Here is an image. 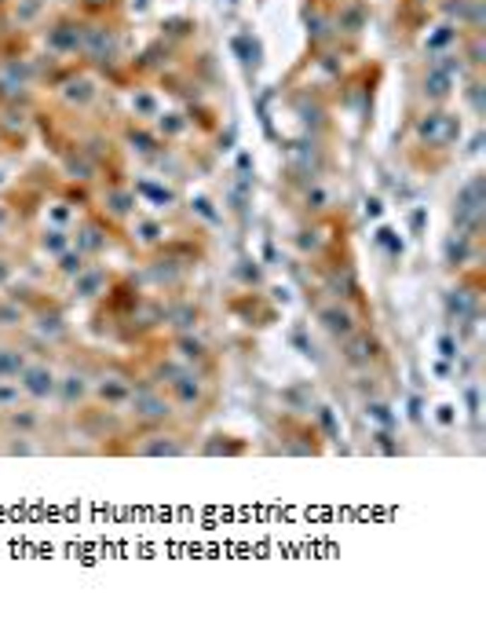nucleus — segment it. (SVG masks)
I'll return each instance as SVG.
<instances>
[{
  "label": "nucleus",
  "mask_w": 486,
  "mask_h": 640,
  "mask_svg": "<svg viewBox=\"0 0 486 640\" xmlns=\"http://www.w3.org/2000/svg\"><path fill=\"white\" fill-rule=\"evenodd\" d=\"M132 454H139V458H179V454H186V443L179 432H168L165 424H158V429H146L139 436V443H132Z\"/></svg>",
  "instance_id": "nucleus-8"
},
{
  "label": "nucleus",
  "mask_w": 486,
  "mask_h": 640,
  "mask_svg": "<svg viewBox=\"0 0 486 640\" xmlns=\"http://www.w3.org/2000/svg\"><path fill=\"white\" fill-rule=\"evenodd\" d=\"M366 212H369V216H380V202H377V198L366 202Z\"/></svg>",
  "instance_id": "nucleus-47"
},
{
  "label": "nucleus",
  "mask_w": 486,
  "mask_h": 640,
  "mask_svg": "<svg viewBox=\"0 0 486 640\" xmlns=\"http://www.w3.org/2000/svg\"><path fill=\"white\" fill-rule=\"evenodd\" d=\"M450 84H454V74H450V70L432 66V70H428V77H425V95H432V99H442V95L450 92Z\"/></svg>",
  "instance_id": "nucleus-27"
},
{
  "label": "nucleus",
  "mask_w": 486,
  "mask_h": 640,
  "mask_svg": "<svg viewBox=\"0 0 486 640\" xmlns=\"http://www.w3.org/2000/svg\"><path fill=\"white\" fill-rule=\"evenodd\" d=\"M23 402H26V395L18 388V380H0V414L23 407Z\"/></svg>",
  "instance_id": "nucleus-30"
},
{
  "label": "nucleus",
  "mask_w": 486,
  "mask_h": 640,
  "mask_svg": "<svg viewBox=\"0 0 486 640\" xmlns=\"http://www.w3.org/2000/svg\"><path fill=\"white\" fill-rule=\"evenodd\" d=\"M366 417L377 424V429H391V432L398 429V414H395L380 395H369V399H366Z\"/></svg>",
  "instance_id": "nucleus-23"
},
{
  "label": "nucleus",
  "mask_w": 486,
  "mask_h": 640,
  "mask_svg": "<svg viewBox=\"0 0 486 640\" xmlns=\"http://www.w3.org/2000/svg\"><path fill=\"white\" fill-rule=\"evenodd\" d=\"M15 274H18V267L11 264V256L0 252V289H11V286H15Z\"/></svg>",
  "instance_id": "nucleus-37"
},
{
  "label": "nucleus",
  "mask_w": 486,
  "mask_h": 640,
  "mask_svg": "<svg viewBox=\"0 0 486 640\" xmlns=\"http://www.w3.org/2000/svg\"><path fill=\"white\" fill-rule=\"evenodd\" d=\"M70 220H73V212H70L66 205H55V209L48 212V223H52V227H62V231H70Z\"/></svg>",
  "instance_id": "nucleus-38"
},
{
  "label": "nucleus",
  "mask_w": 486,
  "mask_h": 640,
  "mask_svg": "<svg viewBox=\"0 0 486 640\" xmlns=\"http://www.w3.org/2000/svg\"><path fill=\"white\" fill-rule=\"evenodd\" d=\"M314 421H319V429L326 432V439H340V421H336L333 407L319 402V407H314Z\"/></svg>",
  "instance_id": "nucleus-31"
},
{
  "label": "nucleus",
  "mask_w": 486,
  "mask_h": 640,
  "mask_svg": "<svg viewBox=\"0 0 486 640\" xmlns=\"http://www.w3.org/2000/svg\"><path fill=\"white\" fill-rule=\"evenodd\" d=\"M468 245H472V238H468V234H461V231L446 242V267L450 271H461L464 264H468Z\"/></svg>",
  "instance_id": "nucleus-26"
},
{
  "label": "nucleus",
  "mask_w": 486,
  "mask_h": 640,
  "mask_svg": "<svg viewBox=\"0 0 486 640\" xmlns=\"http://www.w3.org/2000/svg\"><path fill=\"white\" fill-rule=\"evenodd\" d=\"M4 223H8V209H4V205H0V227H4Z\"/></svg>",
  "instance_id": "nucleus-48"
},
{
  "label": "nucleus",
  "mask_w": 486,
  "mask_h": 640,
  "mask_svg": "<svg viewBox=\"0 0 486 640\" xmlns=\"http://www.w3.org/2000/svg\"><path fill=\"white\" fill-rule=\"evenodd\" d=\"M454 37H457V33H454V26H442V33H435V37L428 40V48L435 52V48H442V45H450Z\"/></svg>",
  "instance_id": "nucleus-43"
},
{
  "label": "nucleus",
  "mask_w": 486,
  "mask_h": 640,
  "mask_svg": "<svg viewBox=\"0 0 486 640\" xmlns=\"http://www.w3.org/2000/svg\"><path fill=\"white\" fill-rule=\"evenodd\" d=\"M132 238H136L139 245H146V249L161 245V242H165V220H158V216H143V220H136Z\"/></svg>",
  "instance_id": "nucleus-22"
},
{
  "label": "nucleus",
  "mask_w": 486,
  "mask_h": 640,
  "mask_svg": "<svg viewBox=\"0 0 486 640\" xmlns=\"http://www.w3.org/2000/svg\"><path fill=\"white\" fill-rule=\"evenodd\" d=\"M479 311V293L468 289V286H454L446 293V315L457 318V322H472Z\"/></svg>",
  "instance_id": "nucleus-15"
},
{
  "label": "nucleus",
  "mask_w": 486,
  "mask_h": 640,
  "mask_svg": "<svg viewBox=\"0 0 486 640\" xmlns=\"http://www.w3.org/2000/svg\"><path fill=\"white\" fill-rule=\"evenodd\" d=\"M30 308L18 304L15 296H0V330H26Z\"/></svg>",
  "instance_id": "nucleus-20"
},
{
  "label": "nucleus",
  "mask_w": 486,
  "mask_h": 640,
  "mask_svg": "<svg viewBox=\"0 0 486 640\" xmlns=\"http://www.w3.org/2000/svg\"><path fill=\"white\" fill-rule=\"evenodd\" d=\"M40 410L33 407V402H23V407H15V410H8V414H0V424L4 429H11V432H18V436H30L33 439V432L40 429Z\"/></svg>",
  "instance_id": "nucleus-16"
},
{
  "label": "nucleus",
  "mask_w": 486,
  "mask_h": 640,
  "mask_svg": "<svg viewBox=\"0 0 486 640\" xmlns=\"http://www.w3.org/2000/svg\"><path fill=\"white\" fill-rule=\"evenodd\" d=\"M66 95H70V99H73V103H88V99H92V95H95V92H92V84H88V81H73V84H70V92H66Z\"/></svg>",
  "instance_id": "nucleus-41"
},
{
  "label": "nucleus",
  "mask_w": 486,
  "mask_h": 640,
  "mask_svg": "<svg viewBox=\"0 0 486 640\" xmlns=\"http://www.w3.org/2000/svg\"><path fill=\"white\" fill-rule=\"evenodd\" d=\"M110 267L107 264H84L70 279V301L77 304H95L110 293Z\"/></svg>",
  "instance_id": "nucleus-6"
},
{
  "label": "nucleus",
  "mask_w": 486,
  "mask_h": 640,
  "mask_svg": "<svg viewBox=\"0 0 486 640\" xmlns=\"http://www.w3.org/2000/svg\"><path fill=\"white\" fill-rule=\"evenodd\" d=\"M132 388H136V380L129 373L102 370V373L92 377V399L88 402H95V407H102V410H124L129 399H132Z\"/></svg>",
  "instance_id": "nucleus-3"
},
{
  "label": "nucleus",
  "mask_w": 486,
  "mask_h": 640,
  "mask_svg": "<svg viewBox=\"0 0 486 640\" xmlns=\"http://www.w3.org/2000/svg\"><path fill=\"white\" fill-rule=\"evenodd\" d=\"M482 205H486L482 180L475 176L472 183L461 187V194H457V202H454V227H457L461 234H468V238H475L479 220H482Z\"/></svg>",
  "instance_id": "nucleus-5"
},
{
  "label": "nucleus",
  "mask_w": 486,
  "mask_h": 640,
  "mask_svg": "<svg viewBox=\"0 0 486 640\" xmlns=\"http://www.w3.org/2000/svg\"><path fill=\"white\" fill-rule=\"evenodd\" d=\"M92 399V373L88 370H59V388H55V402L62 410H81L84 402Z\"/></svg>",
  "instance_id": "nucleus-9"
},
{
  "label": "nucleus",
  "mask_w": 486,
  "mask_h": 640,
  "mask_svg": "<svg viewBox=\"0 0 486 640\" xmlns=\"http://www.w3.org/2000/svg\"><path fill=\"white\" fill-rule=\"evenodd\" d=\"M377 245H384L391 256H403V238H395L391 227H380V231H377Z\"/></svg>",
  "instance_id": "nucleus-35"
},
{
  "label": "nucleus",
  "mask_w": 486,
  "mask_h": 640,
  "mask_svg": "<svg viewBox=\"0 0 486 640\" xmlns=\"http://www.w3.org/2000/svg\"><path fill=\"white\" fill-rule=\"evenodd\" d=\"M165 395L172 399L176 410H201L205 414V402H208V392H205V380L198 370H186L179 373L176 380L165 384Z\"/></svg>",
  "instance_id": "nucleus-7"
},
{
  "label": "nucleus",
  "mask_w": 486,
  "mask_h": 640,
  "mask_svg": "<svg viewBox=\"0 0 486 640\" xmlns=\"http://www.w3.org/2000/svg\"><path fill=\"white\" fill-rule=\"evenodd\" d=\"M235 279H238L242 286H249V289H252V286L260 289V286H263V267H260V260H249V256H245V260H238V264H235Z\"/></svg>",
  "instance_id": "nucleus-29"
},
{
  "label": "nucleus",
  "mask_w": 486,
  "mask_h": 640,
  "mask_svg": "<svg viewBox=\"0 0 486 640\" xmlns=\"http://www.w3.org/2000/svg\"><path fill=\"white\" fill-rule=\"evenodd\" d=\"M340 355H344L348 366H355V370H369L373 362L384 359V348H380V340H377L369 330H355L351 337L340 340Z\"/></svg>",
  "instance_id": "nucleus-10"
},
{
  "label": "nucleus",
  "mask_w": 486,
  "mask_h": 640,
  "mask_svg": "<svg viewBox=\"0 0 486 640\" xmlns=\"http://www.w3.org/2000/svg\"><path fill=\"white\" fill-rule=\"evenodd\" d=\"M84 264H88V256H84L81 249H73V245H70L66 252H62V256H55V271H59V274H62V279H66V282L73 279V274H77V271H81Z\"/></svg>",
  "instance_id": "nucleus-28"
},
{
  "label": "nucleus",
  "mask_w": 486,
  "mask_h": 640,
  "mask_svg": "<svg viewBox=\"0 0 486 640\" xmlns=\"http://www.w3.org/2000/svg\"><path fill=\"white\" fill-rule=\"evenodd\" d=\"M391 439H395L391 429H377V432H373V443H377L380 454H398V443H391Z\"/></svg>",
  "instance_id": "nucleus-36"
},
{
  "label": "nucleus",
  "mask_w": 486,
  "mask_h": 640,
  "mask_svg": "<svg viewBox=\"0 0 486 640\" xmlns=\"http://www.w3.org/2000/svg\"><path fill=\"white\" fill-rule=\"evenodd\" d=\"M4 183H8V173H4V168H0V187H4Z\"/></svg>",
  "instance_id": "nucleus-49"
},
{
  "label": "nucleus",
  "mask_w": 486,
  "mask_h": 640,
  "mask_svg": "<svg viewBox=\"0 0 486 640\" xmlns=\"http://www.w3.org/2000/svg\"><path fill=\"white\" fill-rule=\"evenodd\" d=\"M274 304H289V289H285V286L274 289Z\"/></svg>",
  "instance_id": "nucleus-46"
},
{
  "label": "nucleus",
  "mask_w": 486,
  "mask_h": 640,
  "mask_svg": "<svg viewBox=\"0 0 486 640\" xmlns=\"http://www.w3.org/2000/svg\"><path fill=\"white\" fill-rule=\"evenodd\" d=\"M420 407H425V399H420V395H413V399H410V421H417V424L425 421V414H420Z\"/></svg>",
  "instance_id": "nucleus-44"
},
{
  "label": "nucleus",
  "mask_w": 486,
  "mask_h": 640,
  "mask_svg": "<svg viewBox=\"0 0 486 640\" xmlns=\"http://www.w3.org/2000/svg\"><path fill=\"white\" fill-rule=\"evenodd\" d=\"M190 209H194L201 220H208L213 227H220V223H223V216H220V212L213 209V202H208V198H194V202H190Z\"/></svg>",
  "instance_id": "nucleus-34"
},
{
  "label": "nucleus",
  "mask_w": 486,
  "mask_h": 640,
  "mask_svg": "<svg viewBox=\"0 0 486 640\" xmlns=\"http://www.w3.org/2000/svg\"><path fill=\"white\" fill-rule=\"evenodd\" d=\"M420 136L435 146H450L457 136H461V121L454 114H425L420 121Z\"/></svg>",
  "instance_id": "nucleus-13"
},
{
  "label": "nucleus",
  "mask_w": 486,
  "mask_h": 640,
  "mask_svg": "<svg viewBox=\"0 0 486 640\" xmlns=\"http://www.w3.org/2000/svg\"><path fill=\"white\" fill-rule=\"evenodd\" d=\"M26 330L33 333V340H37L40 348H55V344H62V340L70 337L66 315H62V308H55V304L30 308V322H26Z\"/></svg>",
  "instance_id": "nucleus-4"
},
{
  "label": "nucleus",
  "mask_w": 486,
  "mask_h": 640,
  "mask_svg": "<svg viewBox=\"0 0 486 640\" xmlns=\"http://www.w3.org/2000/svg\"><path fill=\"white\" fill-rule=\"evenodd\" d=\"M30 362V351L15 340H0V380H15Z\"/></svg>",
  "instance_id": "nucleus-18"
},
{
  "label": "nucleus",
  "mask_w": 486,
  "mask_h": 640,
  "mask_svg": "<svg viewBox=\"0 0 486 640\" xmlns=\"http://www.w3.org/2000/svg\"><path fill=\"white\" fill-rule=\"evenodd\" d=\"M205 454H245V443H205Z\"/></svg>",
  "instance_id": "nucleus-39"
},
{
  "label": "nucleus",
  "mask_w": 486,
  "mask_h": 640,
  "mask_svg": "<svg viewBox=\"0 0 486 640\" xmlns=\"http://www.w3.org/2000/svg\"><path fill=\"white\" fill-rule=\"evenodd\" d=\"M18 388H23L26 402H33V407H45V402H55V388H59V370L55 362L48 359H33L23 366V373L15 377Z\"/></svg>",
  "instance_id": "nucleus-2"
},
{
  "label": "nucleus",
  "mask_w": 486,
  "mask_h": 640,
  "mask_svg": "<svg viewBox=\"0 0 486 640\" xmlns=\"http://www.w3.org/2000/svg\"><path fill=\"white\" fill-rule=\"evenodd\" d=\"M435 348H439V355H442V359H446V362L461 359V340H457L454 333H439V340H435Z\"/></svg>",
  "instance_id": "nucleus-33"
},
{
  "label": "nucleus",
  "mask_w": 486,
  "mask_h": 640,
  "mask_svg": "<svg viewBox=\"0 0 486 640\" xmlns=\"http://www.w3.org/2000/svg\"><path fill=\"white\" fill-rule=\"evenodd\" d=\"M319 326H322L329 337L344 340V337H351V333L358 330V318H355V311H351L348 304L329 301V304H322V308H319Z\"/></svg>",
  "instance_id": "nucleus-11"
},
{
  "label": "nucleus",
  "mask_w": 486,
  "mask_h": 640,
  "mask_svg": "<svg viewBox=\"0 0 486 640\" xmlns=\"http://www.w3.org/2000/svg\"><path fill=\"white\" fill-rule=\"evenodd\" d=\"M70 245H73V234L62 231V227H52V223H48L45 231L37 234V249L45 252V256H52V260H55V256H62Z\"/></svg>",
  "instance_id": "nucleus-19"
},
{
  "label": "nucleus",
  "mask_w": 486,
  "mask_h": 640,
  "mask_svg": "<svg viewBox=\"0 0 486 640\" xmlns=\"http://www.w3.org/2000/svg\"><path fill=\"white\" fill-rule=\"evenodd\" d=\"M172 355L179 359V362H186L190 370H205L208 362H213V351H208V344L201 337H194V333H172Z\"/></svg>",
  "instance_id": "nucleus-12"
},
{
  "label": "nucleus",
  "mask_w": 486,
  "mask_h": 640,
  "mask_svg": "<svg viewBox=\"0 0 486 640\" xmlns=\"http://www.w3.org/2000/svg\"><path fill=\"white\" fill-rule=\"evenodd\" d=\"M435 421H439V424H454V421H457V407H450V402L435 407Z\"/></svg>",
  "instance_id": "nucleus-42"
},
{
  "label": "nucleus",
  "mask_w": 486,
  "mask_h": 640,
  "mask_svg": "<svg viewBox=\"0 0 486 640\" xmlns=\"http://www.w3.org/2000/svg\"><path fill=\"white\" fill-rule=\"evenodd\" d=\"M132 414V421H139L143 429H158V424H172V417H176V407H172V399L165 395V388H158L154 380H139L136 388H132V399H129V407H124Z\"/></svg>",
  "instance_id": "nucleus-1"
},
{
  "label": "nucleus",
  "mask_w": 486,
  "mask_h": 640,
  "mask_svg": "<svg viewBox=\"0 0 486 640\" xmlns=\"http://www.w3.org/2000/svg\"><path fill=\"white\" fill-rule=\"evenodd\" d=\"M326 293L333 296V301H340V304L355 301V296H358V279H355V271H351L348 264L333 267L329 279H326Z\"/></svg>",
  "instance_id": "nucleus-17"
},
{
  "label": "nucleus",
  "mask_w": 486,
  "mask_h": 640,
  "mask_svg": "<svg viewBox=\"0 0 486 640\" xmlns=\"http://www.w3.org/2000/svg\"><path fill=\"white\" fill-rule=\"evenodd\" d=\"M289 344L297 348L304 359H319V355H314L319 348H314V340L307 337V330H304V326H292V330H289Z\"/></svg>",
  "instance_id": "nucleus-32"
},
{
  "label": "nucleus",
  "mask_w": 486,
  "mask_h": 640,
  "mask_svg": "<svg viewBox=\"0 0 486 640\" xmlns=\"http://www.w3.org/2000/svg\"><path fill=\"white\" fill-rule=\"evenodd\" d=\"M107 212L117 216V220L132 216V212H136V190H124V187L110 190V194H107Z\"/></svg>",
  "instance_id": "nucleus-25"
},
{
  "label": "nucleus",
  "mask_w": 486,
  "mask_h": 640,
  "mask_svg": "<svg viewBox=\"0 0 486 640\" xmlns=\"http://www.w3.org/2000/svg\"><path fill=\"white\" fill-rule=\"evenodd\" d=\"M464 410H468L472 421H479V384H468V388H464Z\"/></svg>",
  "instance_id": "nucleus-40"
},
{
  "label": "nucleus",
  "mask_w": 486,
  "mask_h": 640,
  "mask_svg": "<svg viewBox=\"0 0 486 640\" xmlns=\"http://www.w3.org/2000/svg\"><path fill=\"white\" fill-rule=\"evenodd\" d=\"M73 249H81L84 256H99L102 249H107V234H102V227L99 223H84L81 231H77V238H73Z\"/></svg>",
  "instance_id": "nucleus-21"
},
{
  "label": "nucleus",
  "mask_w": 486,
  "mask_h": 640,
  "mask_svg": "<svg viewBox=\"0 0 486 640\" xmlns=\"http://www.w3.org/2000/svg\"><path fill=\"white\" fill-rule=\"evenodd\" d=\"M201 322V308L194 301H172L165 304V326L172 333H194V326Z\"/></svg>",
  "instance_id": "nucleus-14"
},
{
  "label": "nucleus",
  "mask_w": 486,
  "mask_h": 640,
  "mask_svg": "<svg viewBox=\"0 0 486 640\" xmlns=\"http://www.w3.org/2000/svg\"><path fill=\"white\" fill-rule=\"evenodd\" d=\"M139 194L150 202L154 209H172V205H176V194H172V190L158 187L154 180H139V183H136V198H139Z\"/></svg>",
  "instance_id": "nucleus-24"
},
{
  "label": "nucleus",
  "mask_w": 486,
  "mask_h": 640,
  "mask_svg": "<svg viewBox=\"0 0 486 640\" xmlns=\"http://www.w3.org/2000/svg\"><path fill=\"white\" fill-rule=\"evenodd\" d=\"M307 209H314V212H319V209H326V194H322V190H314V194H307Z\"/></svg>",
  "instance_id": "nucleus-45"
}]
</instances>
